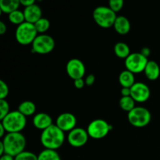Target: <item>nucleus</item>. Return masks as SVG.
<instances>
[{
    "mask_svg": "<svg viewBox=\"0 0 160 160\" xmlns=\"http://www.w3.org/2000/svg\"><path fill=\"white\" fill-rule=\"evenodd\" d=\"M42 145L45 149L56 150L60 148L65 141V134L56 124L42 131L40 137Z\"/></svg>",
    "mask_w": 160,
    "mask_h": 160,
    "instance_id": "nucleus-1",
    "label": "nucleus"
},
{
    "mask_svg": "<svg viewBox=\"0 0 160 160\" xmlns=\"http://www.w3.org/2000/svg\"><path fill=\"white\" fill-rule=\"evenodd\" d=\"M5 148V154L16 157L17 155L25 151L26 138L21 133H7L2 138Z\"/></svg>",
    "mask_w": 160,
    "mask_h": 160,
    "instance_id": "nucleus-2",
    "label": "nucleus"
},
{
    "mask_svg": "<svg viewBox=\"0 0 160 160\" xmlns=\"http://www.w3.org/2000/svg\"><path fill=\"white\" fill-rule=\"evenodd\" d=\"M1 123L7 133H20L26 127L27 119L18 110L12 111L1 120Z\"/></svg>",
    "mask_w": 160,
    "mask_h": 160,
    "instance_id": "nucleus-3",
    "label": "nucleus"
},
{
    "mask_svg": "<svg viewBox=\"0 0 160 160\" xmlns=\"http://www.w3.org/2000/svg\"><path fill=\"white\" fill-rule=\"evenodd\" d=\"M117 16L109 6H100L93 11V19L98 26L102 28H110L113 27Z\"/></svg>",
    "mask_w": 160,
    "mask_h": 160,
    "instance_id": "nucleus-4",
    "label": "nucleus"
},
{
    "mask_svg": "<svg viewBox=\"0 0 160 160\" xmlns=\"http://www.w3.org/2000/svg\"><path fill=\"white\" fill-rule=\"evenodd\" d=\"M38 31L34 24L25 21L17 26L15 32L17 42L22 45H28L32 44L38 36Z\"/></svg>",
    "mask_w": 160,
    "mask_h": 160,
    "instance_id": "nucleus-5",
    "label": "nucleus"
},
{
    "mask_svg": "<svg viewBox=\"0 0 160 160\" xmlns=\"http://www.w3.org/2000/svg\"><path fill=\"white\" fill-rule=\"evenodd\" d=\"M151 112L146 108L138 106L128 113V120L134 128H145L151 122Z\"/></svg>",
    "mask_w": 160,
    "mask_h": 160,
    "instance_id": "nucleus-6",
    "label": "nucleus"
},
{
    "mask_svg": "<svg viewBox=\"0 0 160 160\" xmlns=\"http://www.w3.org/2000/svg\"><path fill=\"white\" fill-rule=\"evenodd\" d=\"M111 130H112V125L109 124L106 120L102 119H96L89 123L87 131L89 137L99 140L106 137Z\"/></svg>",
    "mask_w": 160,
    "mask_h": 160,
    "instance_id": "nucleus-7",
    "label": "nucleus"
},
{
    "mask_svg": "<svg viewBox=\"0 0 160 160\" xmlns=\"http://www.w3.org/2000/svg\"><path fill=\"white\" fill-rule=\"evenodd\" d=\"M54 48L55 40L52 36L45 34L38 35L32 43V52L38 54H48Z\"/></svg>",
    "mask_w": 160,
    "mask_h": 160,
    "instance_id": "nucleus-8",
    "label": "nucleus"
},
{
    "mask_svg": "<svg viewBox=\"0 0 160 160\" xmlns=\"http://www.w3.org/2000/svg\"><path fill=\"white\" fill-rule=\"evenodd\" d=\"M148 62V58L145 57L141 52L131 53L125 59V67L127 70L131 73H139L145 71L147 63Z\"/></svg>",
    "mask_w": 160,
    "mask_h": 160,
    "instance_id": "nucleus-9",
    "label": "nucleus"
},
{
    "mask_svg": "<svg viewBox=\"0 0 160 160\" xmlns=\"http://www.w3.org/2000/svg\"><path fill=\"white\" fill-rule=\"evenodd\" d=\"M89 135L87 130L76 128L69 132L67 140L69 144L74 148H80L86 145L88 140Z\"/></svg>",
    "mask_w": 160,
    "mask_h": 160,
    "instance_id": "nucleus-10",
    "label": "nucleus"
},
{
    "mask_svg": "<svg viewBox=\"0 0 160 160\" xmlns=\"http://www.w3.org/2000/svg\"><path fill=\"white\" fill-rule=\"evenodd\" d=\"M66 70L71 79L73 81L81 79L85 74V66L84 62L78 59H71L67 63Z\"/></svg>",
    "mask_w": 160,
    "mask_h": 160,
    "instance_id": "nucleus-11",
    "label": "nucleus"
},
{
    "mask_svg": "<svg viewBox=\"0 0 160 160\" xmlns=\"http://www.w3.org/2000/svg\"><path fill=\"white\" fill-rule=\"evenodd\" d=\"M151 95V91L147 84L142 82H136L131 88V96L135 102H145Z\"/></svg>",
    "mask_w": 160,
    "mask_h": 160,
    "instance_id": "nucleus-12",
    "label": "nucleus"
},
{
    "mask_svg": "<svg viewBox=\"0 0 160 160\" xmlns=\"http://www.w3.org/2000/svg\"><path fill=\"white\" fill-rule=\"evenodd\" d=\"M77 118L73 113L70 112H63L61 113L56 119V126L62 130L63 132L65 131H71L76 128Z\"/></svg>",
    "mask_w": 160,
    "mask_h": 160,
    "instance_id": "nucleus-13",
    "label": "nucleus"
},
{
    "mask_svg": "<svg viewBox=\"0 0 160 160\" xmlns=\"http://www.w3.org/2000/svg\"><path fill=\"white\" fill-rule=\"evenodd\" d=\"M23 14H24L25 21L33 23V24H34L42 17V9L40 6L37 4L25 7L23 9Z\"/></svg>",
    "mask_w": 160,
    "mask_h": 160,
    "instance_id": "nucleus-14",
    "label": "nucleus"
},
{
    "mask_svg": "<svg viewBox=\"0 0 160 160\" xmlns=\"http://www.w3.org/2000/svg\"><path fill=\"white\" fill-rule=\"evenodd\" d=\"M33 124L37 129L44 131L52 125V119L48 113L38 112L33 118Z\"/></svg>",
    "mask_w": 160,
    "mask_h": 160,
    "instance_id": "nucleus-15",
    "label": "nucleus"
},
{
    "mask_svg": "<svg viewBox=\"0 0 160 160\" xmlns=\"http://www.w3.org/2000/svg\"><path fill=\"white\" fill-rule=\"evenodd\" d=\"M113 28L117 33L121 35H124L128 34L131 31V23L126 17L119 16L116 19Z\"/></svg>",
    "mask_w": 160,
    "mask_h": 160,
    "instance_id": "nucleus-16",
    "label": "nucleus"
},
{
    "mask_svg": "<svg viewBox=\"0 0 160 160\" xmlns=\"http://www.w3.org/2000/svg\"><path fill=\"white\" fill-rule=\"evenodd\" d=\"M144 73H145V76L148 80L156 81L159 78L160 75V68L159 64L154 60H148Z\"/></svg>",
    "mask_w": 160,
    "mask_h": 160,
    "instance_id": "nucleus-17",
    "label": "nucleus"
},
{
    "mask_svg": "<svg viewBox=\"0 0 160 160\" xmlns=\"http://www.w3.org/2000/svg\"><path fill=\"white\" fill-rule=\"evenodd\" d=\"M119 82L123 88H131L136 83L134 73L128 70H123L119 75Z\"/></svg>",
    "mask_w": 160,
    "mask_h": 160,
    "instance_id": "nucleus-18",
    "label": "nucleus"
},
{
    "mask_svg": "<svg viewBox=\"0 0 160 160\" xmlns=\"http://www.w3.org/2000/svg\"><path fill=\"white\" fill-rule=\"evenodd\" d=\"M20 6V0H1L0 1V9L2 12L8 15L14 11L18 10Z\"/></svg>",
    "mask_w": 160,
    "mask_h": 160,
    "instance_id": "nucleus-19",
    "label": "nucleus"
},
{
    "mask_svg": "<svg viewBox=\"0 0 160 160\" xmlns=\"http://www.w3.org/2000/svg\"><path fill=\"white\" fill-rule=\"evenodd\" d=\"M114 52L118 58L125 59L131 54L129 46L125 42H117L114 46Z\"/></svg>",
    "mask_w": 160,
    "mask_h": 160,
    "instance_id": "nucleus-20",
    "label": "nucleus"
},
{
    "mask_svg": "<svg viewBox=\"0 0 160 160\" xmlns=\"http://www.w3.org/2000/svg\"><path fill=\"white\" fill-rule=\"evenodd\" d=\"M18 111L21 112L25 117L31 116L34 114L36 111V106L33 102L31 101H23L19 105Z\"/></svg>",
    "mask_w": 160,
    "mask_h": 160,
    "instance_id": "nucleus-21",
    "label": "nucleus"
},
{
    "mask_svg": "<svg viewBox=\"0 0 160 160\" xmlns=\"http://www.w3.org/2000/svg\"><path fill=\"white\" fill-rule=\"evenodd\" d=\"M38 160H61V158L56 150L45 148L38 156Z\"/></svg>",
    "mask_w": 160,
    "mask_h": 160,
    "instance_id": "nucleus-22",
    "label": "nucleus"
},
{
    "mask_svg": "<svg viewBox=\"0 0 160 160\" xmlns=\"http://www.w3.org/2000/svg\"><path fill=\"white\" fill-rule=\"evenodd\" d=\"M119 104L123 111H126L128 112H131L132 109L135 108V101L131 98V96L122 97L119 101Z\"/></svg>",
    "mask_w": 160,
    "mask_h": 160,
    "instance_id": "nucleus-23",
    "label": "nucleus"
},
{
    "mask_svg": "<svg viewBox=\"0 0 160 160\" xmlns=\"http://www.w3.org/2000/svg\"><path fill=\"white\" fill-rule=\"evenodd\" d=\"M9 20L13 24L20 25L25 22V17L23 12L20 10H16L9 14Z\"/></svg>",
    "mask_w": 160,
    "mask_h": 160,
    "instance_id": "nucleus-24",
    "label": "nucleus"
},
{
    "mask_svg": "<svg viewBox=\"0 0 160 160\" xmlns=\"http://www.w3.org/2000/svg\"><path fill=\"white\" fill-rule=\"evenodd\" d=\"M34 26H35L38 33L42 34L46 32L50 28V21L48 19L42 17L38 21L34 23Z\"/></svg>",
    "mask_w": 160,
    "mask_h": 160,
    "instance_id": "nucleus-25",
    "label": "nucleus"
},
{
    "mask_svg": "<svg viewBox=\"0 0 160 160\" xmlns=\"http://www.w3.org/2000/svg\"><path fill=\"white\" fill-rule=\"evenodd\" d=\"M14 160H38V156L31 152L23 151L14 157Z\"/></svg>",
    "mask_w": 160,
    "mask_h": 160,
    "instance_id": "nucleus-26",
    "label": "nucleus"
},
{
    "mask_svg": "<svg viewBox=\"0 0 160 160\" xmlns=\"http://www.w3.org/2000/svg\"><path fill=\"white\" fill-rule=\"evenodd\" d=\"M9 112L10 111L8 102L5 99H0V120L4 119Z\"/></svg>",
    "mask_w": 160,
    "mask_h": 160,
    "instance_id": "nucleus-27",
    "label": "nucleus"
},
{
    "mask_svg": "<svg viewBox=\"0 0 160 160\" xmlns=\"http://www.w3.org/2000/svg\"><path fill=\"white\" fill-rule=\"evenodd\" d=\"M123 4H124V2H123V0H110L109 2V7L117 13V12L121 10Z\"/></svg>",
    "mask_w": 160,
    "mask_h": 160,
    "instance_id": "nucleus-28",
    "label": "nucleus"
},
{
    "mask_svg": "<svg viewBox=\"0 0 160 160\" xmlns=\"http://www.w3.org/2000/svg\"><path fill=\"white\" fill-rule=\"evenodd\" d=\"M9 95V88L7 84L2 80L0 81V99H5Z\"/></svg>",
    "mask_w": 160,
    "mask_h": 160,
    "instance_id": "nucleus-29",
    "label": "nucleus"
},
{
    "mask_svg": "<svg viewBox=\"0 0 160 160\" xmlns=\"http://www.w3.org/2000/svg\"><path fill=\"white\" fill-rule=\"evenodd\" d=\"M95 81V77L94 74H89L85 79V85L92 86L93 85Z\"/></svg>",
    "mask_w": 160,
    "mask_h": 160,
    "instance_id": "nucleus-30",
    "label": "nucleus"
},
{
    "mask_svg": "<svg viewBox=\"0 0 160 160\" xmlns=\"http://www.w3.org/2000/svg\"><path fill=\"white\" fill-rule=\"evenodd\" d=\"M73 84H74V86L76 88L81 89L84 88V85H85V81H84V80H83V78H81V79L75 80L74 82H73Z\"/></svg>",
    "mask_w": 160,
    "mask_h": 160,
    "instance_id": "nucleus-31",
    "label": "nucleus"
},
{
    "mask_svg": "<svg viewBox=\"0 0 160 160\" xmlns=\"http://www.w3.org/2000/svg\"><path fill=\"white\" fill-rule=\"evenodd\" d=\"M20 5L23 6L24 7H28V6L35 4V1L34 0H20Z\"/></svg>",
    "mask_w": 160,
    "mask_h": 160,
    "instance_id": "nucleus-32",
    "label": "nucleus"
},
{
    "mask_svg": "<svg viewBox=\"0 0 160 160\" xmlns=\"http://www.w3.org/2000/svg\"><path fill=\"white\" fill-rule=\"evenodd\" d=\"M121 95L122 97L131 96V88H123L121 89Z\"/></svg>",
    "mask_w": 160,
    "mask_h": 160,
    "instance_id": "nucleus-33",
    "label": "nucleus"
},
{
    "mask_svg": "<svg viewBox=\"0 0 160 160\" xmlns=\"http://www.w3.org/2000/svg\"><path fill=\"white\" fill-rule=\"evenodd\" d=\"M141 53H142L145 57L148 58V56H150V54H151V50H150V48L145 47V48H143L141 50Z\"/></svg>",
    "mask_w": 160,
    "mask_h": 160,
    "instance_id": "nucleus-34",
    "label": "nucleus"
},
{
    "mask_svg": "<svg viewBox=\"0 0 160 160\" xmlns=\"http://www.w3.org/2000/svg\"><path fill=\"white\" fill-rule=\"evenodd\" d=\"M6 31H7L6 25L5 24L4 22L1 21L0 22V34H4L6 32Z\"/></svg>",
    "mask_w": 160,
    "mask_h": 160,
    "instance_id": "nucleus-35",
    "label": "nucleus"
},
{
    "mask_svg": "<svg viewBox=\"0 0 160 160\" xmlns=\"http://www.w3.org/2000/svg\"><path fill=\"white\" fill-rule=\"evenodd\" d=\"M6 129L4 128V127L2 126V123H0V138H4L5 136H6Z\"/></svg>",
    "mask_w": 160,
    "mask_h": 160,
    "instance_id": "nucleus-36",
    "label": "nucleus"
},
{
    "mask_svg": "<svg viewBox=\"0 0 160 160\" xmlns=\"http://www.w3.org/2000/svg\"><path fill=\"white\" fill-rule=\"evenodd\" d=\"M0 160H14V157L9 156V155L5 154L1 156V159H0Z\"/></svg>",
    "mask_w": 160,
    "mask_h": 160,
    "instance_id": "nucleus-37",
    "label": "nucleus"
},
{
    "mask_svg": "<svg viewBox=\"0 0 160 160\" xmlns=\"http://www.w3.org/2000/svg\"><path fill=\"white\" fill-rule=\"evenodd\" d=\"M5 155V148L4 145H3L2 142H0V156H3Z\"/></svg>",
    "mask_w": 160,
    "mask_h": 160,
    "instance_id": "nucleus-38",
    "label": "nucleus"
}]
</instances>
